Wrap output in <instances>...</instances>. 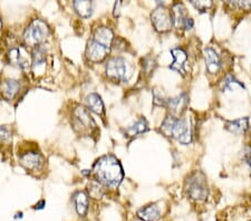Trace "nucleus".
Instances as JSON below:
<instances>
[{
  "instance_id": "1",
  "label": "nucleus",
  "mask_w": 251,
  "mask_h": 221,
  "mask_svg": "<svg viewBox=\"0 0 251 221\" xmlns=\"http://www.w3.org/2000/svg\"><path fill=\"white\" fill-rule=\"evenodd\" d=\"M93 174L103 186L116 188L123 180V168L114 155H105L95 163Z\"/></svg>"
},
{
  "instance_id": "2",
  "label": "nucleus",
  "mask_w": 251,
  "mask_h": 221,
  "mask_svg": "<svg viewBox=\"0 0 251 221\" xmlns=\"http://www.w3.org/2000/svg\"><path fill=\"white\" fill-rule=\"evenodd\" d=\"M161 131L167 136L179 141L182 144H189L192 141L191 130L184 120L176 119L173 115H169L161 125Z\"/></svg>"
},
{
  "instance_id": "3",
  "label": "nucleus",
  "mask_w": 251,
  "mask_h": 221,
  "mask_svg": "<svg viewBox=\"0 0 251 221\" xmlns=\"http://www.w3.org/2000/svg\"><path fill=\"white\" fill-rule=\"evenodd\" d=\"M48 33H50V29H48L47 24L42 19H35L24 33V40L27 46L37 47L46 39Z\"/></svg>"
},
{
  "instance_id": "4",
  "label": "nucleus",
  "mask_w": 251,
  "mask_h": 221,
  "mask_svg": "<svg viewBox=\"0 0 251 221\" xmlns=\"http://www.w3.org/2000/svg\"><path fill=\"white\" fill-rule=\"evenodd\" d=\"M188 194L194 200H204L208 196L206 180L201 172H196L187 181Z\"/></svg>"
},
{
  "instance_id": "5",
  "label": "nucleus",
  "mask_w": 251,
  "mask_h": 221,
  "mask_svg": "<svg viewBox=\"0 0 251 221\" xmlns=\"http://www.w3.org/2000/svg\"><path fill=\"white\" fill-rule=\"evenodd\" d=\"M74 118H73V125L76 132L85 133V132L92 131V128L95 127V122L93 121L86 108L79 106L74 111Z\"/></svg>"
},
{
  "instance_id": "6",
  "label": "nucleus",
  "mask_w": 251,
  "mask_h": 221,
  "mask_svg": "<svg viewBox=\"0 0 251 221\" xmlns=\"http://www.w3.org/2000/svg\"><path fill=\"white\" fill-rule=\"evenodd\" d=\"M152 23L159 31H168L173 26V14L168 8L159 6L152 13Z\"/></svg>"
},
{
  "instance_id": "7",
  "label": "nucleus",
  "mask_w": 251,
  "mask_h": 221,
  "mask_svg": "<svg viewBox=\"0 0 251 221\" xmlns=\"http://www.w3.org/2000/svg\"><path fill=\"white\" fill-rule=\"evenodd\" d=\"M106 73L108 77L119 80H126L127 65L122 57H114L108 60L106 65Z\"/></svg>"
},
{
  "instance_id": "8",
  "label": "nucleus",
  "mask_w": 251,
  "mask_h": 221,
  "mask_svg": "<svg viewBox=\"0 0 251 221\" xmlns=\"http://www.w3.org/2000/svg\"><path fill=\"white\" fill-rule=\"evenodd\" d=\"M173 20L174 25L184 28V29H191L193 27V20L189 17L187 9L182 3H176L173 7Z\"/></svg>"
},
{
  "instance_id": "9",
  "label": "nucleus",
  "mask_w": 251,
  "mask_h": 221,
  "mask_svg": "<svg viewBox=\"0 0 251 221\" xmlns=\"http://www.w3.org/2000/svg\"><path fill=\"white\" fill-rule=\"evenodd\" d=\"M108 50H110L108 48L100 45L99 43H96L95 40L91 39L87 44L86 56L91 62L99 63V62H102V60L106 57Z\"/></svg>"
},
{
  "instance_id": "10",
  "label": "nucleus",
  "mask_w": 251,
  "mask_h": 221,
  "mask_svg": "<svg viewBox=\"0 0 251 221\" xmlns=\"http://www.w3.org/2000/svg\"><path fill=\"white\" fill-rule=\"evenodd\" d=\"M20 163L25 167L27 170L37 171L40 170L44 164V159L37 152H27V153L20 156Z\"/></svg>"
},
{
  "instance_id": "11",
  "label": "nucleus",
  "mask_w": 251,
  "mask_h": 221,
  "mask_svg": "<svg viewBox=\"0 0 251 221\" xmlns=\"http://www.w3.org/2000/svg\"><path fill=\"white\" fill-rule=\"evenodd\" d=\"M204 58H205V66L209 73L214 74L220 70L221 60L217 51L212 49L211 47L204 48Z\"/></svg>"
},
{
  "instance_id": "12",
  "label": "nucleus",
  "mask_w": 251,
  "mask_h": 221,
  "mask_svg": "<svg viewBox=\"0 0 251 221\" xmlns=\"http://www.w3.org/2000/svg\"><path fill=\"white\" fill-rule=\"evenodd\" d=\"M92 39L110 49L113 40H114V34H113V31L110 29V28L100 27L95 30Z\"/></svg>"
},
{
  "instance_id": "13",
  "label": "nucleus",
  "mask_w": 251,
  "mask_h": 221,
  "mask_svg": "<svg viewBox=\"0 0 251 221\" xmlns=\"http://www.w3.org/2000/svg\"><path fill=\"white\" fill-rule=\"evenodd\" d=\"M171 53L174 57V60L172 63V65L170 66V68L173 71L179 72L181 74H184V66L185 63L188 60V55L185 51L182 49V48H174V49L171 50Z\"/></svg>"
},
{
  "instance_id": "14",
  "label": "nucleus",
  "mask_w": 251,
  "mask_h": 221,
  "mask_svg": "<svg viewBox=\"0 0 251 221\" xmlns=\"http://www.w3.org/2000/svg\"><path fill=\"white\" fill-rule=\"evenodd\" d=\"M8 60L13 65H17L20 68H26L28 66V58L26 54L24 53L23 48L14 47L8 51Z\"/></svg>"
},
{
  "instance_id": "15",
  "label": "nucleus",
  "mask_w": 251,
  "mask_h": 221,
  "mask_svg": "<svg viewBox=\"0 0 251 221\" xmlns=\"http://www.w3.org/2000/svg\"><path fill=\"white\" fill-rule=\"evenodd\" d=\"M160 215V209L156 204H150L137 211V217L143 221H157Z\"/></svg>"
},
{
  "instance_id": "16",
  "label": "nucleus",
  "mask_w": 251,
  "mask_h": 221,
  "mask_svg": "<svg viewBox=\"0 0 251 221\" xmlns=\"http://www.w3.org/2000/svg\"><path fill=\"white\" fill-rule=\"evenodd\" d=\"M19 83L15 79H7L0 85V92L6 99H13L19 91Z\"/></svg>"
},
{
  "instance_id": "17",
  "label": "nucleus",
  "mask_w": 251,
  "mask_h": 221,
  "mask_svg": "<svg viewBox=\"0 0 251 221\" xmlns=\"http://www.w3.org/2000/svg\"><path fill=\"white\" fill-rule=\"evenodd\" d=\"M226 128L232 133L236 134H244L249 128V120L247 118L239 119L231 121V122H228L226 124Z\"/></svg>"
},
{
  "instance_id": "18",
  "label": "nucleus",
  "mask_w": 251,
  "mask_h": 221,
  "mask_svg": "<svg viewBox=\"0 0 251 221\" xmlns=\"http://www.w3.org/2000/svg\"><path fill=\"white\" fill-rule=\"evenodd\" d=\"M86 104L88 110L94 112L96 114H103L104 112V104L103 100L100 98V96L99 94H90L86 98Z\"/></svg>"
},
{
  "instance_id": "19",
  "label": "nucleus",
  "mask_w": 251,
  "mask_h": 221,
  "mask_svg": "<svg viewBox=\"0 0 251 221\" xmlns=\"http://www.w3.org/2000/svg\"><path fill=\"white\" fill-rule=\"evenodd\" d=\"M165 105L169 108L170 111L172 112H180L184 110V107L187 106V95L181 94L176 98H172L167 99L165 102Z\"/></svg>"
},
{
  "instance_id": "20",
  "label": "nucleus",
  "mask_w": 251,
  "mask_h": 221,
  "mask_svg": "<svg viewBox=\"0 0 251 221\" xmlns=\"http://www.w3.org/2000/svg\"><path fill=\"white\" fill-rule=\"evenodd\" d=\"M74 8L83 18H90L93 15V2L88 0H76L74 1Z\"/></svg>"
},
{
  "instance_id": "21",
  "label": "nucleus",
  "mask_w": 251,
  "mask_h": 221,
  "mask_svg": "<svg viewBox=\"0 0 251 221\" xmlns=\"http://www.w3.org/2000/svg\"><path fill=\"white\" fill-rule=\"evenodd\" d=\"M76 210L79 216H85L88 210V196L83 191L76 192L74 196Z\"/></svg>"
},
{
  "instance_id": "22",
  "label": "nucleus",
  "mask_w": 251,
  "mask_h": 221,
  "mask_svg": "<svg viewBox=\"0 0 251 221\" xmlns=\"http://www.w3.org/2000/svg\"><path fill=\"white\" fill-rule=\"evenodd\" d=\"M149 131V125L147 120L144 119H140L137 122L133 124L132 126H129L126 130V133L129 136H136L140 134H143L145 132Z\"/></svg>"
},
{
  "instance_id": "23",
  "label": "nucleus",
  "mask_w": 251,
  "mask_h": 221,
  "mask_svg": "<svg viewBox=\"0 0 251 221\" xmlns=\"http://www.w3.org/2000/svg\"><path fill=\"white\" fill-rule=\"evenodd\" d=\"M46 60V49L43 46L35 47L34 51H32V65L39 66L45 64Z\"/></svg>"
},
{
  "instance_id": "24",
  "label": "nucleus",
  "mask_w": 251,
  "mask_h": 221,
  "mask_svg": "<svg viewBox=\"0 0 251 221\" xmlns=\"http://www.w3.org/2000/svg\"><path fill=\"white\" fill-rule=\"evenodd\" d=\"M103 184H100V182H92L90 189H88V191H90V195L92 198L94 199H100L102 198V196L104 195V190H103Z\"/></svg>"
},
{
  "instance_id": "25",
  "label": "nucleus",
  "mask_w": 251,
  "mask_h": 221,
  "mask_svg": "<svg viewBox=\"0 0 251 221\" xmlns=\"http://www.w3.org/2000/svg\"><path fill=\"white\" fill-rule=\"evenodd\" d=\"M234 86L244 87V85H242L241 83H239L238 80L231 75H228L224 80H222V84H221L222 90H232V88H234Z\"/></svg>"
},
{
  "instance_id": "26",
  "label": "nucleus",
  "mask_w": 251,
  "mask_h": 221,
  "mask_svg": "<svg viewBox=\"0 0 251 221\" xmlns=\"http://www.w3.org/2000/svg\"><path fill=\"white\" fill-rule=\"evenodd\" d=\"M191 3L200 11H205L212 6V1H196V0H191Z\"/></svg>"
},
{
  "instance_id": "27",
  "label": "nucleus",
  "mask_w": 251,
  "mask_h": 221,
  "mask_svg": "<svg viewBox=\"0 0 251 221\" xmlns=\"http://www.w3.org/2000/svg\"><path fill=\"white\" fill-rule=\"evenodd\" d=\"M167 99L164 98V94L159 90H154V103L156 105H165Z\"/></svg>"
},
{
  "instance_id": "28",
  "label": "nucleus",
  "mask_w": 251,
  "mask_h": 221,
  "mask_svg": "<svg viewBox=\"0 0 251 221\" xmlns=\"http://www.w3.org/2000/svg\"><path fill=\"white\" fill-rule=\"evenodd\" d=\"M11 139V132L7 126L0 125V140L8 141Z\"/></svg>"
},
{
  "instance_id": "29",
  "label": "nucleus",
  "mask_w": 251,
  "mask_h": 221,
  "mask_svg": "<svg viewBox=\"0 0 251 221\" xmlns=\"http://www.w3.org/2000/svg\"><path fill=\"white\" fill-rule=\"evenodd\" d=\"M234 7H240L245 8V9H249L251 8V1H236V2H230Z\"/></svg>"
},
{
  "instance_id": "30",
  "label": "nucleus",
  "mask_w": 251,
  "mask_h": 221,
  "mask_svg": "<svg viewBox=\"0 0 251 221\" xmlns=\"http://www.w3.org/2000/svg\"><path fill=\"white\" fill-rule=\"evenodd\" d=\"M44 204H45V201H40V202H39L38 204H36V208L42 209V207H40V206H44Z\"/></svg>"
},
{
  "instance_id": "31",
  "label": "nucleus",
  "mask_w": 251,
  "mask_h": 221,
  "mask_svg": "<svg viewBox=\"0 0 251 221\" xmlns=\"http://www.w3.org/2000/svg\"><path fill=\"white\" fill-rule=\"evenodd\" d=\"M248 163H249V166L251 168V151H250V153L248 154Z\"/></svg>"
},
{
  "instance_id": "32",
  "label": "nucleus",
  "mask_w": 251,
  "mask_h": 221,
  "mask_svg": "<svg viewBox=\"0 0 251 221\" xmlns=\"http://www.w3.org/2000/svg\"><path fill=\"white\" fill-rule=\"evenodd\" d=\"M1 26H2V23H1V19H0V29H1Z\"/></svg>"
}]
</instances>
